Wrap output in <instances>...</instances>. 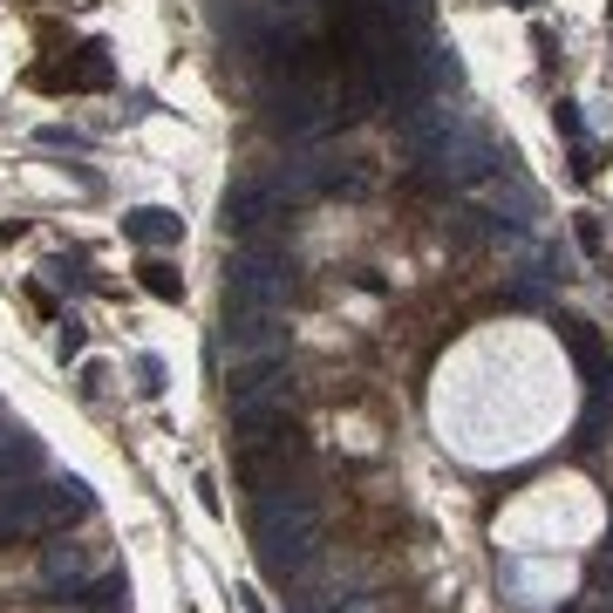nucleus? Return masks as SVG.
I'll return each instance as SVG.
<instances>
[{
	"label": "nucleus",
	"mask_w": 613,
	"mask_h": 613,
	"mask_svg": "<svg viewBox=\"0 0 613 613\" xmlns=\"http://www.w3.org/2000/svg\"><path fill=\"white\" fill-rule=\"evenodd\" d=\"M252 546H260V573L273 586H287V579H300L306 566H314V552H321V504H314V491H306L300 477L260 491V504H252Z\"/></svg>",
	"instance_id": "1"
},
{
	"label": "nucleus",
	"mask_w": 613,
	"mask_h": 613,
	"mask_svg": "<svg viewBox=\"0 0 613 613\" xmlns=\"http://www.w3.org/2000/svg\"><path fill=\"white\" fill-rule=\"evenodd\" d=\"M287 389H293V375L287 362H233V381H225V402H233V423H266V416H287Z\"/></svg>",
	"instance_id": "2"
},
{
	"label": "nucleus",
	"mask_w": 613,
	"mask_h": 613,
	"mask_svg": "<svg viewBox=\"0 0 613 613\" xmlns=\"http://www.w3.org/2000/svg\"><path fill=\"white\" fill-rule=\"evenodd\" d=\"M293 293V266L273 260V252H239L233 266H225V306H287Z\"/></svg>",
	"instance_id": "3"
},
{
	"label": "nucleus",
	"mask_w": 613,
	"mask_h": 613,
	"mask_svg": "<svg viewBox=\"0 0 613 613\" xmlns=\"http://www.w3.org/2000/svg\"><path fill=\"white\" fill-rule=\"evenodd\" d=\"M96 573H110L102 539H68V531H55V539L41 546V579L55 586V593H83Z\"/></svg>",
	"instance_id": "4"
},
{
	"label": "nucleus",
	"mask_w": 613,
	"mask_h": 613,
	"mask_svg": "<svg viewBox=\"0 0 613 613\" xmlns=\"http://www.w3.org/2000/svg\"><path fill=\"white\" fill-rule=\"evenodd\" d=\"M225 348H233V362H273V354H287V327L273 306H225Z\"/></svg>",
	"instance_id": "5"
},
{
	"label": "nucleus",
	"mask_w": 613,
	"mask_h": 613,
	"mask_svg": "<svg viewBox=\"0 0 613 613\" xmlns=\"http://www.w3.org/2000/svg\"><path fill=\"white\" fill-rule=\"evenodd\" d=\"M266 123H273L279 137H314L321 123H335V102H327L321 83H287V89H273Z\"/></svg>",
	"instance_id": "6"
},
{
	"label": "nucleus",
	"mask_w": 613,
	"mask_h": 613,
	"mask_svg": "<svg viewBox=\"0 0 613 613\" xmlns=\"http://www.w3.org/2000/svg\"><path fill=\"white\" fill-rule=\"evenodd\" d=\"M89 484L83 477H55V484H35V531L41 539H55V531H68L75 518H89Z\"/></svg>",
	"instance_id": "7"
},
{
	"label": "nucleus",
	"mask_w": 613,
	"mask_h": 613,
	"mask_svg": "<svg viewBox=\"0 0 613 613\" xmlns=\"http://www.w3.org/2000/svg\"><path fill=\"white\" fill-rule=\"evenodd\" d=\"M273 218H279L273 185H233L225 191V239H260Z\"/></svg>",
	"instance_id": "8"
},
{
	"label": "nucleus",
	"mask_w": 613,
	"mask_h": 613,
	"mask_svg": "<svg viewBox=\"0 0 613 613\" xmlns=\"http://www.w3.org/2000/svg\"><path fill=\"white\" fill-rule=\"evenodd\" d=\"M559 335H566V348H573V362L586 368V381H593V389H606V381H613V354H606V341L593 335V321H559Z\"/></svg>",
	"instance_id": "9"
},
{
	"label": "nucleus",
	"mask_w": 613,
	"mask_h": 613,
	"mask_svg": "<svg viewBox=\"0 0 613 613\" xmlns=\"http://www.w3.org/2000/svg\"><path fill=\"white\" fill-rule=\"evenodd\" d=\"M123 239H137V246H177V239H185V218L164 212V204H137V212H123Z\"/></svg>",
	"instance_id": "10"
},
{
	"label": "nucleus",
	"mask_w": 613,
	"mask_h": 613,
	"mask_svg": "<svg viewBox=\"0 0 613 613\" xmlns=\"http://www.w3.org/2000/svg\"><path fill=\"white\" fill-rule=\"evenodd\" d=\"M68 600H75V613H123V600H130V579L110 566V573H96L83 593H68Z\"/></svg>",
	"instance_id": "11"
},
{
	"label": "nucleus",
	"mask_w": 613,
	"mask_h": 613,
	"mask_svg": "<svg viewBox=\"0 0 613 613\" xmlns=\"http://www.w3.org/2000/svg\"><path fill=\"white\" fill-rule=\"evenodd\" d=\"M137 279H143V293H158V300H185V273H177L171 260H143Z\"/></svg>",
	"instance_id": "12"
},
{
	"label": "nucleus",
	"mask_w": 613,
	"mask_h": 613,
	"mask_svg": "<svg viewBox=\"0 0 613 613\" xmlns=\"http://www.w3.org/2000/svg\"><path fill=\"white\" fill-rule=\"evenodd\" d=\"M573 239H579V252H593V260H600V252H606V225H600L593 212H579V225H573Z\"/></svg>",
	"instance_id": "13"
},
{
	"label": "nucleus",
	"mask_w": 613,
	"mask_h": 613,
	"mask_svg": "<svg viewBox=\"0 0 613 613\" xmlns=\"http://www.w3.org/2000/svg\"><path fill=\"white\" fill-rule=\"evenodd\" d=\"M41 143H48V150H83V130H68V123H48Z\"/></svg>",
	"instance_id": "14"
},
{
	"label": "nucleus",
	"mask_w": 613,
	"mask_h": 613,
	"mask_svg": "<svg viewBox=\"0 0 613 613\" xmlns=\"http://www.w3.org/2000/svg\"><path fill=\"white\" fill-rule=\"evenodd\" d=\"M55 354H62V362H75V354H83V327H75V321H62V335H55Z\"/></svg>",
	"instance_id": "15"
},
{
	"label": "nucleus",
	"mask_w": 613,
	"mask_h": 613,
	"mask_svg": "<svg viewBox=\"0 0 613 613\" xmlns=\"http://www.w3.org/2000/svg\"><path fill=\"white\" fill-rule=\"evenodd\" d=\"M552 123H559V137H579V102H559Z\"/></svg>",
	"instance_id": "16"
},
{
	"label": "nucleus",
	"mask_w": 613,
	"mask_h": 613,
	"mask_svg": "<svg viewBox=\"0 0 613 613\" xmlns=\"http://www.w3.org/2000/svg\"><path fill=\"white\" fill-rule=\"evenodd\" d=\"M593 586L606 593V606H613V552H600V566H593Z\"/></svg>",
	"instance_id": "17"
},
{
	"label": "nucleus",
	"mask_w": 613,
	"mask_h": 613,
	"mask_svg": "<svg viewBox=\"0 0 613 613\" xmlns=\"http://www.w3.org/2000/svg\"><path fill=\"white\" fill-rule=\"evenodd\" d=\"M327 613H381V606H375V600H335Z\"/></svg>",
	"instance_id": "18"
},
{
	"label": "nucleus",
	"mask_w": 613,
	"mask_h": 613,
	"mask_svg": "<svg viewBox=\"0 0 613 613\" xmlns=\"http://www.w3.org/2000/svg\"><path fill=\"white\" fill-rule=\"evenodd\" d=\"M606 552H613V531H606Z\"/></svg>",
	"instance_id": "19"
}]
</instances>
